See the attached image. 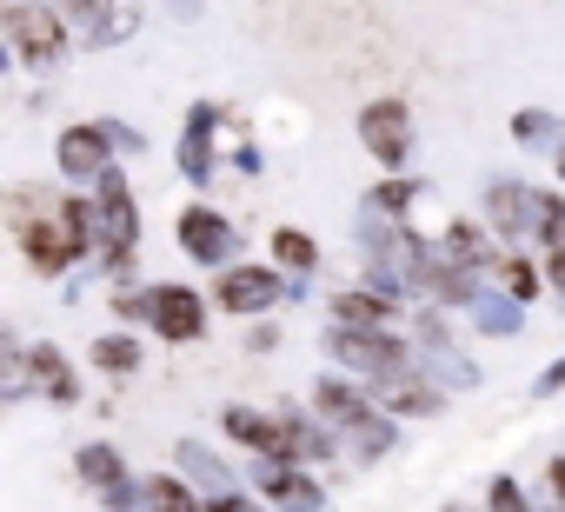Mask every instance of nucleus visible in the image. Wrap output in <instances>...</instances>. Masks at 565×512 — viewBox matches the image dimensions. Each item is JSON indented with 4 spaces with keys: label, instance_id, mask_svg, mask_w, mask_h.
<instances>
[{
    "label": "nucleus",
    "instance_id": "f257e3e1",
    "mask_svg": "<svg viewBox=\"0 0 565 512\" xmlns=\"http://www.w3.org/2000/svg\"><path fill=\"white\" fill-rule=\"evenodd\" d=\"M94 206H100V260H107V274H127L134 239H140V213H134V186H127L120 167L94 186Z\"/></svg>",
    "mask_w": 565,
    "mask_h": 512
},
{
    "label": "nucleus",
    "instance_id": "f03ea898",
    "mask_svg": "<svg viewBox=\"0 0 565 512\" xmlns=\"http://www.w3.org/2000/svg\"><path fill=\"white\" fill-rule=\"evenodd\" d=\"M0 28H8V47H14L28 67H54V61L67 54V28H61L54 8H41V0H8Z\"/></svg>",
    "mask_w": 565,
    "mask_h": 512
},
{
    "label": "nucleus",
    "instance_id": "7ed1b4c3",
    "mask_svg": "<svg viewBox=\"0 0 565 512\" xmlns=\"http://www.w3.org/2000/svg\"><path fill=\"white\" fill-rule=\"evenodd\" d=\"M333 360L340 366H353L366 386H380V380H393V373H406V346L393 340V333H353V327H333Z\"/></svg>",
    "mask_w": 565,
    "mask_h": 512
},
{
    "label": "nucleus",
    "instance_id": "20e7f679",
    "mask_svg": "<svg viewBox=\"0 0 565 512\" xmlns=\"http://www.w3.org/2000/svg\"><path fill=\"white\" fill-rule=\"evenodd\" d=\"M360 140H366V153H373L386 173H399L406 153H413V114H406V100H373V107H360Z\"/></svg>",
    "mask_w": 565,
    "mask_h": 512
},
{
    "label": "nucleus",
    "instance_id": "39448f33",
    "mask_svg": "<svg viewBox=\"0 0 565 512\" xmlns=\"http://www.w3.org/2000/svg\"><path fill=\"white\" fill-rule=\"evenodd\" d=\"M14 239H21V253H28V267L34 274H67L74 260H81V246H74V233H67V220L61 213H47V220H28V226H14Z\"/></svg>",
    "mask_w": 565,
    "mask_h": 512
},
{
    "label": "nucleus",
    "instance_id": "423d86ee",
    "mask_svg": "<svg viewBox=\"0 0 565 512\" xmlns=\"http://www.w3.org/2000/svg\"><path fill=\"white\" fill-rule=\"evenodd\" d=\"M54 160H61V173L67 180H107L114 173V134L107 127H67L61 140H54Z\"/></svg>",
    "mask_w": 565,
    "mask_h": 512
},
{
    "label": "nucleus",
    "instance_id": "0eeeda50",
    "mask_svg": "<svg viewBox=\"0 0 565 512\" xmlns=\"http://www.w3.org/2000/svg\"><path fill=\"white\" fill-rule=\"evenodd\" d=\"M253 492L273 499L279 512H320V505H327L320 479H307L300 466H279V459H259V466H253Z\"/></svg>",
    "mask_w": 565,
    "mask_h": 512
},
{
    "label": "nucleus",
    "instance_id": "6e6552de",
    "mask_svg": "<svg viewBox=\"0 0 565 512\" xmlns=\"http://www.w3.org/2000/svg\"><path fill=\"white\" fill-rule=\"evenodd\" d=\"M147 300H153L147 327H153L160 340H180V346H186V340H200V333H206V300H200L193 287H153Z\"/></svg>",
    "mask_w": 565,
    "mask_h": 512
},
{
    "label": "nucleus",
    "instance_id": "1a4fd4ad",
    "mask_svg": "<svg viewBox=\"0 0 565 512\" xmlns=\"http://www.w3.org/2000/svg\"><path fill=\"white\" fill-rule=\"evenodd\" d=\"M486 226L505 233V239L539 233V193L519 186V180H492V186H486Z\"/></svg>",
    "mask_w": 565,
    "mask_h": 512
},
{
    "label": "nucleus",
    "instance_id": "9d476101",
    "mask_svg": "<svg viewBox=\"0 0 565 512\" xmlns=\"http://www.w3.org/2000/svg\"><path fill=\"white\" fill-rule=\"evenodd\" d=\"M213 300H220L226 313H266V307L279 300V274H273V267H226L220 287H213Z\"/></svg>",
    "mask_w": 565,
    "mask_h": 512
},
{
    "label": "nucleus",
    "instance_id": "9b49d317",
    "mask_svg": "<svg viewBox=\"0 0 565 512\" xmlns=\"http://www.w3.org/2000/svg\"><path fill=\"white\" fill-rule=\"evenodd\" d=\"M313 406L340 426V433H373L380 426V413H373V393H360V386H347V380H313Z\"/></svg>",
    "mask_w": 565,
    "mask_h": 512
},
{
    "label": "nucleus",
    "instance_id": "f8f14e48",
    "mask_svg": "<svg viewBox=\"0 0 565 512\" xmlns=\"http://www.w3.org/2000/svg\"><path fill=\"white\" fill-rule=\"evenodd\" d=\"M180 246L193 253L200 267H220V260H233V226L213 206H186L180 213Z\"/></svg>",
    "mask_w": 565,
    "mask_h": 512
},
{
    "label": "nucleus",
    "instance_id": "ddd939ff",
    "mask_svg": "<svg viewBox=\"0 0 565 512\" xmlns=\"http://www.w3.org/2000/svg\"><path fill=\"white\" fill-rule=\"evenodd\" d=\"M393 313H399V300L386 287H347V294H333V320L353 327V333H386Z\"/></svg>",
    "mask_w": 565,
    "mask_h": 512
},
{
    "label": "nucleus",
    "instance_id": "4468645a",
    "mask_svg": "<svg viewBox=\"0 0 565 512\" xmlns=\"http://www.w3.org/2000/svg\"><path fill=\"white\" fill-rule=\"evenodd\" d=\"M439 246H446V260H452L459 274H472V280H479L486 267H499V260H492V239H486V226H472V220H452Z\"/></svg>",
    "mask_w": 565,
    "mask_h": 512
},
{
    "label": "nucleus",
    "instance_id": "2eb2a0df",
    "mask_svg": "<svg viewBox=\"0 0 565 512\" xmlns=\"http://www.w3.org/2000/svg\"><path fill=\"white\" fill-rule=\"evenodd\" d=\"M28 373L41 380V393H47V399H61V406H74V399H81V380H74V366H67V353H61V346H28Z\"/></svg>",
    "mask_w": 565,
    "mask_h": 512
},
{
    "label": "nucleus",
    "instance_id": "dca6fc26",
    "mask_svg": "<svg viewBox=\"0 0 565 512\" xmlns=\"http://www.w3.org/2000/svg\"><path fill=\"white\" fill-rule=\"evenodd\" d=\"M180 472H186L200 492H213V499H233V472H226V459H213L200 439H180Z\"/></svg>",
    "mask_w": 565,
    "mask_h": 512
},
{
    "label": "nucleus",
    "instance_id": "f3484780",
    "mask_svg": "<svg viewBox=\"0 0 565 512\" xmlns=\"http://www.w3.org/2000/svg\"><path fill=\"white\" fill-rule=\"evenodd\" d=\"M74 472H81L94 492H120V486H127V459H120L114 446H100V439L74 452Z\"/></svg>",
    "mask_w": 565,
    "mask_h": 512
},
{
    "label": "nucleus",
    "instance_id": "a211bd4d",
    "mask_svg": "<svg viewBox=\"0 0 565 512\" xmlns=\"http://www.w3.org/2000/svg\"><path fill=\"white\" fill-rule=\"evenodd\" d=\"M266 253H273V267H287V274H313V267H320V246H313V233H300V226H273Z\"/></svg>",
    "mask_w": 565,
    "mask_h": 512
},
{
    "label": "nucleus",
    "instance_id": "6ab92c4d",
    "mask_svg": "<svg viewBox=\"0 0 565 512\" xmlns=\"http://www.w3.org/2000/svg\"><path fill=\"white\" fill-rule=\"evenodd\" d=\"M373 399H386L393 413H439V393H433L426 380H413V373H393V380H380V386H373Z\"/></svg>",
    "mask_w": 565,
    "mask_h": 512
},
{
    "label": "nucleus",
    "instance_id": "aec40b11",
    "mask_svg": "<svg viewBox=\"0 0 565 512\" xmlns=\"http://www.w3.org/2000/svg\"><path fill=\"white\" fill-rule=\"evenodd\" d=\"M94 366L114 373V380L140 373V340H134V333H100V340H94Z\"/></svg>",
    "mask_w": 565,
    "mask_h": 512
},
{
    "label": "nucleus",
    "instance_id": "412c9836",
    "mask_svg": "<svg viewBox=\"0 0 565 512\" xmlns=\"http://www.w3.org/2000/svg\"><path fill=\"white\" fill-rule=\"evenodd\" d=\"M147 505H153V512H206L180 472H160V479H147Z\"/></svg>",
    "mask_w": 565,
    "mask_h": 512
},
{
    "label": "nucleus",
    "instance_id": "4be33fe9",
    "mask_svg": "<svg viewBox=\"0 0 565 512\" xmlns=\"http://www.w3.org/2000/svg\"><path fill=\"white\" fill-rule=\"evenodd\" d=\"M499 267H505V274H499V287H505V294H512L519 307H525V300H539V287H545V274H539L532 260H519V253H512V260H499Z\"/></svg>",
    "mask_w": 565,
    "mask_h": 512
},
{
    "label": "nucleus",
    "instance_id": "5701e85b",
    "mask_svg": "<svg viewBox=\"0 0 565 512\" xmlns=\"http://www.w3.org/2000/svg\"><path fill=\"white\" fill-rule=\"evenodd\" d=\"M472 313H479V327H486V333H519V300H512V294L472 300Z\"/></svg>",
    "mask_w": 565,
    "mask_h": 512
},
{
    "label": "nucleus",
    "instance_id": "b1692460",
    "mask_svg": "<svg viewBox=\"0 0 565 512\" xmlns=\"http://www.w3.org/2000/svg\"><path fill=\"white\" fill-rule=\"evenodd\" d=\"M539 239L552 253H565V200L558 193H539Z\"/></svg>",
    "mask_w": 565,
    "mask_h": 512
},
{
    "label": "nucleus",
    "instance_id": "393cba45",
    "mask_svg": "<svg viewBox=\"0 0 565 512\" xmlns=\"http://www.w3.org/2000/svg\"><path fill=\"white\" fill-rule=\"evenodd\" d=\"M54 8L87 34V41H107V21H100V0H54Z\"/></svg>",
    "mask_w": 565,
    "mask_h": 512
},
{
    "label": "nucleus",
    "instance_id": "a878e982",
    "mask_svg": "<svg viewBox=\"0 0 565 512\" xmlns=\"http://www.w3.org/2000/svg\"><path fill=\"white\" fill-rule=\"evenodd\" d=\"M512 134H519L525 147H552V140H558V120H552V114H519Z\"/></svg>",
    "mask_w": 565,
    "mask_h": 512
},
{
    "label": "nucleus",
    "instance_id": "bb28decb",
    "mask_svg": "<svg viewBox=\"0 0 565 512\" xmlns=\"http://www.w3.org/2000/svg\"><path fill=\"white\" fill-rule=\"evenodd\" d=\"M486 512H532V499L519 492V479H492L486 486Z\"/></svg>",
    "mask_w": 565,
    "mask_h": 512
},
{
    "label": "nucleus",
    "instance_id": "cd10ccee",
    "mask_svg": "<svg viewBox=\"0 0 565 512\" xmlns=\"http://www.w3.org/2000/svg\"><path fill=\"white\" fill-rule=\"evenodd\" d=\"M413 200H419V186H413V180H393V186H380L366 206H373V213H406Z\"/></svg>",
    "mask_w": 565,
    "mask_h": 512
},
{
    "label": "nucleus",
    "instance_id": "c85d7f7f",
    "mask_svg": "<svg viewBox=\"0 0 565 512\" xmlns=\"http://www.w3.org/2000/svg\"><path fill=\"white\" fill-rule=\"evenodd\" d=\"M545 486H552V505H545V512H565V459L545 466Z\"/></svg>",
    "mask_w": 565,
    "mask_h": 512
},
{
    "label": "nucleus",
    "instance_id": "c756f323",
    "mask_svg": "<svg viewBox=\"0 0 565 512\" xmlns=\"http://www.w3.org/2000/svg\"><path fill=\"white\" fill-rule=\"evenodd\" d=\"M558 386H565V360H558V366H552V373H545V380H539V386H532V393H539V399H545V393H558Z\"/></svg>",
    "mask_w": 565,
    "mask_h": 512
},
{
    "label": "nucleus",
    "instance_id": "7c9ffc66",
    "mask_svg": "<svg viewBox=\"0 0 565 512\" xmlns=\"http://www.w3.org/2000/svg\"><path fill=\"white\" fill-rule=\"evenodd\" d=\"M206 512H259V505H253V499H239V492H233V499H213V505H206Z\"/></svg>",
    "mask_w": 565,
    "mask_h": 512
},
{
    "label": "nucleus",
    "instance_id": "2f4dec72",
    "mask_svg": "<svg viewBox=\"0 0 565 512\" xmlns=\"http://www.w3.org/2000/svg\"><path fill=\"white\" fill-rule=\"evenodd\" d=\"M552 287L565 294V253H552Z\"/></svg>",
    "mask_w": 565,
    "mask_h": 512
},
{
    "label": "nucleus",
    "instance_id": "473e14b6",
    "mask_svg": "<svg viewBox=\"0 0 565 512\" xmlns=\"http://www.w3.org/2000/svg\"><path fill=\"white\" fill-rule=\"evenodd\" d=\"M558 180H565V147H558Z\"/></svg>",
    "mask_w": 565,
    "mask_h": 512
}]
</instances>
